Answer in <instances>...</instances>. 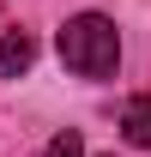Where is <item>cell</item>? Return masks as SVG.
Wrapping results in <instances>:
<instances>
[{"label":"cell","mask_w":151,"mask_h":157,"mask_svg":"<svg viewBox=\"0 0 151 157\" xmlns=\"http://www.w3.org/2000/svg\"><path fill=\"white\" fill-rule=\"evenodd\" d=\"M30 60H37V42L24 36V30H6L0 36V78H18Z\"/></svg>","instance_id":"2"},{"label":"cell","mask_w":151,"mask_h":157,"mask_svg":"<svg viewBox=\"0 0 151 157\" xmlns=\"http://www.w3.org/2000/svg\"><path fill=\"white\" fill-rule=\"evenodd\" d=\"M60 60L73 67L79 78H109L121 67V36L103 12H79V18L60 24Z\"/></svg>","instance_id":"1"},{"label":"cell","mask_w":151,"mask_h":157,"mask_svg":"<svg viewBox=\"0 0 151 157\" xmlns=\"http://www.w3.org/2000/svg\"><path fill=\"white\" fill-rule=\"evenodd\" d=\"M121 133H127V145L151 151V97H133L127 109H121Z\"/></svg>","instance_id":"3"},{"label":"cell","mask_w":151,"mask_h":157,"mask_svg":"<svg viewBox=\"0 0 151 157\" xmlns=\"http://www.w3.org/2000/svg\"><path fill=\"white\" fill-rule=\"evenodd\" d=\"M37 157H85V139H79V133H73V127H60V133H55V139H48V145H42V151H37Z\"/></svg>","instance_id":"4"}]
</instances>
